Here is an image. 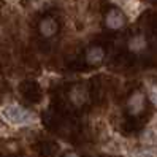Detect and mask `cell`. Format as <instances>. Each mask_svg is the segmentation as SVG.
I'll list each match as a JSON object with an SVG mask.
<instances>
[{"label":"cell","instance_id":"1","mask_svg":"<svg viewBox=\"0 0 157 157\" xmlns=\"http://www.w3.org/2000/svg\"><path fill=\"white\" fill-rule=\"evenodd\" d=\"M2 119L5 122H8L10 125H14V127H22V125H30L35 122V116L27 111V109L21 108L19 105H6L2 108Z\"/></svg>","mask_w":157,"mask_h":157},{"label":"cell","instance_id":"2","mask_svg":"<svg viewBox=\"0 0 157 157\" xmlns=\"http://www.w3.org/2000/svg\"><path fill=\"white\" fill-rule=\"evenodd\" d=\"M105 24L108 29L111 30H119L125 25V17H124V13L117 8H113L106 13V17H105Z\"/></svg>","mask_w":157,"mask_h":157},{"label":"cell","instance_id":"3","mask_svg":"<svg viewBox=\"0 0 157 157\" xmlns=\"http://www.w3.org/2000/svg\"><path fill=\"white\" fill-rule=\"evenodd\" d=\"M144 106H146V98L141 92H133L130 95V98L127 100V109L133 116L141 114L144 111Z\"/></svg>","mask_w":157,"mask_h":157},{"label":"cell","instance_id":"4","mask_svg":"<svg viewBox=\"0 0 157 157\" xmlns=\"http://www.w3.org/2000/svg\"><path fill=\"white\" fill-rule=\"evenodd\" d=\"M70 100L73 105L76 106H81L87 101V90L82 84H78V86H73V89L70 90Z\"/></svg>","mask_w":157,"mask_h":157},{"label":"cell","instance_id":"5","mask_svg":"<svg viewBox=\"0 0 157 157\" xmlns=\"http://www.w3.org/2000/svg\"><path fill=\"white\" fill-rule=\"evenodd\" d=\"M40 33L43 36H46V38H51V36H54L57 33L59 30V24L52 19V17H44V19L40 22Z\"/></svg>","mask_w":157,"mask_h":157},{"label":"cell","instance_id":"6","mask_svg":"<svg viewBox=\"0 0 157 157\" xmlns=\"http://www.w3.org/2000/svg\"><path fill=\"white\" fill-rule=\"evenodd\" d=\"M105 59V51L100 46H90L86 52V62L89 65H98Z\"/></svg>","mask_w":157,"mask_h":157},{"label":"cell","instance_id":"7","mask_svg":"<svg viewBox=\"0 0 157 157\" xmlns=\"http://www.w3.org/2000/svg\"><path fill=\"white\" fill-rule=\"evenodd\" d=\"M128 49H130L132 52H141V51H144L146 49V46H147V43H146V38L143 35H133L130 40H128Z\"/></svg>","mask_w":157,"mask_h":157},{"label":"cell","instance_id":"8","mask_svg":"<svg viewBox=\"0 0 157 157\" xmlns=\"http://www.w3.org/2000/svg\"><path fill=\"white\" fill-rule=\"evenodd\" d=\"M65 157H78V154H75V152H68V154H65Z\"/></svg>","mask_w":157,"mask_h":157}]
</instances>
